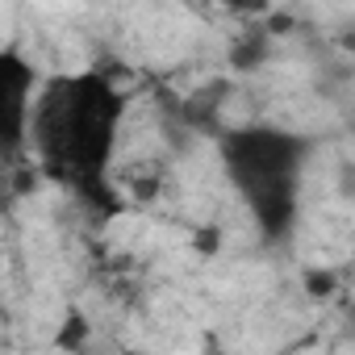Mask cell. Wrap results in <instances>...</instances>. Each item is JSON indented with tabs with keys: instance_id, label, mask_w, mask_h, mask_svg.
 Returning a JSON list of instances; mask_svg holds the SVG:
<instances>
[{
	"instance_id": "cell-1",
	"label": "cell",
	"mask_w": 355,
	"mask_h": 355,
	"mask_svg": "<svg viewBox=\"0 0 355 355\" xmlns=\"http://www.w3.org/2000/svg\"><path fill=\"white\" fill-rule=\"evenodd\" d=\"M121 96L101 76H59L34 96L30 134L51 171L92 189L117 146Z\"/></svg>"
},
{
	"instance_id": "cell-2",
	"label": "cell",
	"mask_w": 355,
	"mask_h": 355,
	"mask_svg": "<svg viewBox=\"0 0 355 355\" xmlns=\"http://www.w3.org/2000/svg\"><path fill=\"white\" fill-rule=\"evenodd\" d=\"M222 159L234 189L243 193L255 222L263 226V234L268 239L288 234L297 222L309 142L276 125H247L222 138Z\"/></svg>"
},
{
	"instance_id": "cell-3",
	"label": "cell",
	"mask_w": 355,
	"mask_h": 355,
	"mask_svg": "<svg viewBox=\"0 0 355 355\" xmlns=\"http://www.w3.org/2000/svg\"><path fill=\"white\" fill-rule=\"evenodd\" d=\"M38 96V71L26 55L0 51V155L21 150L30 138V113Z\"/></svg>"
},
{
	"instance_id": "cell-4",
	"label": "cell",
	"mask_w": 355,
	"mask_h": 355,
	"mask_svg": "<svg viewBox=\"0 0 355 355\" xmlns=\"http://www.w3.org/2000/svg\"><path fill=\"white\" fill-rule=\"evenodd\" d=\"M268 59V34H239L234 38V46H230V63L239 67V71H251V67H259Z\"/></svg>"
},
{
	"instance_id": "cell-5",
	"label": "cell",
	"mask_w": 355,
	"mask_h": 355,
	"mask_svg": "<svg viewBox=\"0 0 355 355\" xmlns=\"http://www.w3.org/2000/svg\"><path fill=\"white\" fill-rule=\"evenodd\" d=\"M121 355H146V351H121Z\"/></svg>"
},
{
	"instance_id": "cell-6",
	"label": "cell",
	"mask_w": 355,
	"mask_h": 355,
	"mask_svg": "<svg viewBox=\"0 0 355 355\" xmlns=\"http://www.w3.org/2000/svg\"><path fill=\"white\" fill-rule=\"evenodd\" d=\"M222 355H230V351H222Z\"/></svg>"
}]
</instances>
